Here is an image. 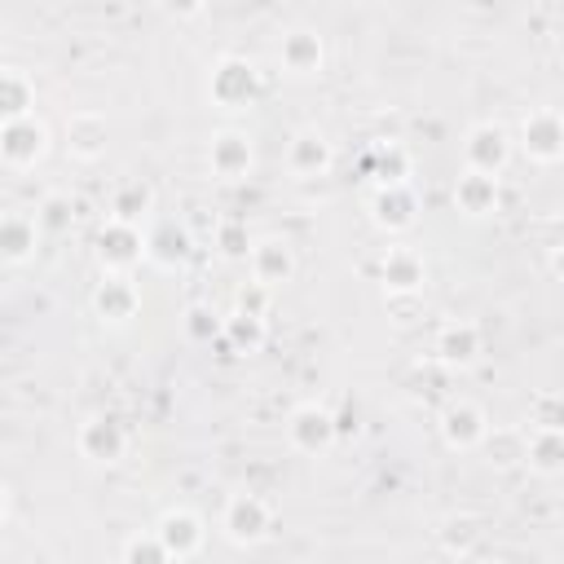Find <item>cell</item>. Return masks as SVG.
Listing matches in <instances>:
<instances>
[{"instance_id":"6da1fadb","label":"cell","mask_w":564,"mask_h":564,"mask_svg":"<svg viewBox=\"0 0 564 564\" xmlns=\"http://www.w3.org/2000/svg\"><path fill=\"white\" fill-rule=\"evenodd\" d=\"M260 70H256V62H247V57H220L216 66H212V79H207V97L220 106V110H247V106H256V97H260Z\"/></svg>"},{"instance_id":"7a4b0ae2","label":"cell","mask_w":564,"mask_h":564,"mask_svg":"<svg viewBox=\"0 0 564 564\" xmlns=\"http://www.w3.org/2000/svg\"><path fill=\"white\" fill-rule=\"evenodd\" d=\"M128 445H132V436H128V427H123L119 414H88V419L79 423V432H75L79 458H88V463H97V467L123 463Z\"/></svg>"},{"instance_id":"3957f363","label":"cell","mask_w":564,"mask_h":564,"mask_svg":"<svg viewBox=\"0 0 564 564\" xmlns=\"http://www.w3.org/2000/svg\"><path fill=\"white\" fill-rule=\"evenodd\" d=\"M48 123L40 115H18V119H0V159L18 172L35 167L48 154Z\"/></svg>"},{"instance_id":"277c9868","label":"cell","mask_w":564,"mask_h":564,"mask_svg":"<svg viewBox=\"0 0 564 564\" xmlns=\"http://www.w3.org/2000/svg\"><path fill=\"white\" fill-rule=\"evenodd\" d=\"M286 441H291L295 454L317 458V454L335 449V441H339V419H335L326 405L304 401V405H295V410L286 414Z\"/></svg>"},{"instance_id":"5b68a950","label":"cell","mask_w":564,"mask_h":564,"mask_svg":"<svg viewBox=\"0 0 564 564\" xmlns=\"http://www.w3.org/2000/svg\"><path fill=\"white\" fill-rule=\"evenodd\" d=\"M269 529H273V507L260 494H251V489L234 494L225 502V511H220V533L234 546H256V542L269 538Z\"/></svg>"},{"instance_id":"8992f818","label":"cell","mask_w":564,"mask_h":564,"mask_svg":"<svg viewBox=\"0 0 564 564\" xmlns=\"http://www.w3.org/2000/svg\"><path fill=\"white\" fill-rule=\"evenodd\" d=\"M141 260H145V234H141V225L106 216V225L97 234V264H101V273H132Z\"/></svg>"},{"instance_id":"52a82bcc","label":"cell","mask_w":564,"mask_h":564,"mask_svg":"<svg viewBox=\"0 0 564 564\" xmlns=\"http://www.w3.org/2000/svg\"><path fill=\"white\" fill-rule=\"evenodd\" d=\"M520 150L533 163H560L564 159V110L555 106H538L520 119Z\"/></svg>"},{"instance_id":"ba28073f","label":"cell","mask_w":564,"mask_h":564,"mask_svg":"<svg viewBox=\"0 0 564 564\" xmlns=\"http://www.w3.org/2000/svg\"><path fill=\"white\" fill-rule=\"evenodd\" d=\"M511 132L502 128V123H494V119H480V123H471L467 128V137H463V159H467V167H476V172H494V176H502V167L511 163Z\"/></svg>"},{"instance_id":"9c48e42d","label":"cell","mask_w":564,"mask_h":564,"mask_svg":"<svg viewBox=\"0 0 564 564\" xmlns=\"http://www.w3.org/2000/svg\"><path fill=\"white\" fill-rule=\"evenodd\" d=\"M370 220L383 234H405L419 220V194L410 181H392V185H375L370 194Z\"/></svg>"},{"instance_id":"30bf717a","label":"cell","mask_w":564,"mask_h":564,"mask_svg":"<svg viewBox=\"0 0 564 564\" xmlns=\"http://www.w3.org/2000/svg\"><path fill=\"white\" fill-rule=\"evenodd\" d=\"M141 308V286L128 273H101V282L93 286V313L110 326H128Z\"/></svg>"},{"instance_id":"8fae6325","label":"cell","mask_w":564,"mask_h":564,"mask_svg":"<svg viewBox=\"0 0 564 564\" xmlns=\"http://www.w3.org/2000/svg\"><path fill=\"white\" fill-rule=\"evenodd\" d=\"M480 348H485L480 326H476V322H467V317L445 322V326L436 330V339H432V357H436L445 370H467V366H476Z\"/></svg>"},{"instance_id":"7c38bea8","label":"cell","mask_w":564,"mask_h":564,"mask_svg":"<svg viewBox=\"0 0 564 564\" xmlns=\"http://www.w3.org/2000/svg\"><path fill=\"white\" fill-rule=\"evenodd\" d=\"M485 432H489V419H485V410L476 401H463L458 397V401H449L441 410V441L449 449H458V454L480 449L485 445Z\"/></svg>"},{"instance_id":"4fadbf2b","label":"cell","mask_w":564,"mask_h":564,"mask_svg":"<svg viewBox=\"0 0 564 564\" xmlns=\"http://www.w3.org/2000/svg\"><path fill=\"white\" fill-rule=\"evenodd\" d=\"M154 529H159V538H163V546H167L172 560H194V555L203 551V542H207V524H203V516L189 511V507L163 511Z\"/></svg>"},{"instance_id":"5bb4252c","label":"cell","mask_w":564,"mask_h":564,"mask_svg":"<svg viewBox=\"0 0 564 564\" xmlns=\"http://www.w3.org/2000/svg\"><path fill=\"white\" fill-rule=\"evenodd\" d=\"M207 163H212V172H216L220 181H242V176L256 167V145H251L247 132L220 128V132L212 137V145H207Z\"/></svg>"},{"instance_id":"9a60e30c","label":"cell","mask_w":564,"mask_h":564,"mask_svg":"<svg viewBox=\"0 0 564 564\" xmlns=\"http://www.w3.org/2000/svg\"><path fill=\"white\" fill-rule=\"evenodd\" d=\"M247 269H251L256 282L282 286V282L295 278V247H291L286 238H278V234L256 238V247H251V256H247Z\"/></svg>"},{"instance_id":"2e32d148","label":"cell","mask_w":564,"mask_h":564,"mask_svg":"<svg viewBox=\"0 0 564 564\" xmlns=\"http://www.w3.org/2000/svg\"><path fill=\"white\" fill-rule=\"evenodd\" d=\"M427 282V264L414 247H388L379 256V286L388 295H414Z\"/></svg>"},{"instance_id":"e0dca14e","label":"cell","mask_w":564,"mask_h":564,"mask_svg":"<svg viewBox=\"0 0 564 564\" xmlns=\"http://www.w3.org/2000/svg\"><path fill=\"white\" fill-rule=\"evenodd\" d=\"M498 198H502V185L494 172H476V167H463L458 181H454V207L471 220L498 212Z\"/></svg>"},{"instance_id":"ac0fdd59","label":"cell","mask_w":564,"mask_h":564,"mask_svg":"<svg viewBox=\"0 0 564 564\" xmlns=\"http://www.w3.org/2000/svg\"><path fill=\"white\" fill-rule=\"evenodd\" d=\"M330 163H335V145H330L317 128H304V132L291 137V145H286V167H291L295 176H326Z\"/></svg>"},{"instance_id":"d6986e66","label":"cell","mask_w":564,"mask_h":564,"mask_svg":"<svg viewBox=\"0 0 564 564\" xmlns=\"http://www.w3.org/2000/svg\"><path fill=\"white\" fill-rule=\"evenodd\" d=\"M524 463L538 476H560L564 471V423H533L524 441Z\"/></svg>"},{"instance_id":"ffe728a7","label":"cell","mask_w":564,"mask_h":564,"mask_svg":"<svg viewBox=\"0 0 564 564\" xmlns=\"http://www.w3.org/2000/svg\"><path fill=\"white\" fill-rule=\"evenodd\" d=\"M106 137H110V128H106V115H97V110H75L66 119V150L84 163L106 154Z\"/></svg>"},{"instance_id":"44dd1931","label":"cell","mask_w":564,"mask_h":564,"mask_svg":"<svg viewBox=\"0 0 564 564\" xmlns=\"http://www.w3.org/2000/svg\"><path fill=\"white\" fill-rule=\"evenodd\" d=\"M278 62L291 70V75H317L322 62H326V44L317 31H286L282 44H278Z\"/></svg>"},{"instance_id":"7402d4cb","label":"cell","mask_w":564,"mask_h":564,"mask_svg":"<svg viewBox=\"0 0 564 564\" xmlns=\"http://www.w3.org/2000/svg\"><path fill=\"white\" fill-rule=\"evenodd\" d=\"M35 242H40V216L9 212L0 220V256H4V264H26L35 256Z\"/></svg>"},{"instance_id":"603a6c76","label":"cell","mask_w":564,"mask_h":564,"mask_svg":"<svg viewBox=\"0 0 564 564\" xmlns=\"http://www.w3.org/2000/svg\"><path fill=\"white\" fill-rule=\"evenodd\" d=\"M145 260L159 264V269H181L189 260V234L181 225H172V220L154 225L145 234Z\"/></svg>"},{"instance_id":"cb8c5ba5","label":"cell","mask_w":564,"mask_h":564,"mask_svg":"<svg viewBox=\"0 0 564 564\" xmlns=\"http://www.w3.org/2000/svg\"><path fill=\"white\" fill-rule=\"evenodd\" d=\"M150 212H154V185H150V181L128 176V181L115 185V194H110V216H115V220L141 225Z\"/></svg>"},{"instance_id":"d4e9b609","label":"cell","mask_w":564,"mask_h":564,"mask_svg":"<svg viewBox=\"0 0 564 564\" xmlns=\"http://www.w3.org/2000/svg\"><path fill=\"white\" fill-rule=\"evenodd\" d=\"M18 115H35V79L22 66H4L0 70V119H18Z\"/></svg>"},{"instance_id":"484cf974","label":"cell","mask_w":564,"mask_h":564,"mask_svg":"<svg viewBox=\"0 0 564 564\" xmlns=\"http://www.w3.org/2000/svg\"><path fill=\"white\" fill-rule=\"evenodd\" d=\"M366 167H370L375 185H392V181H410V172H414V159H410V150H405L401 141H379V145L370 150Z\"/></svg>"},{"instance_id":"4316f807","label":"cell","mask_w":564,"mask_h":564,"mask_svg":"<svg viewBox=\"0 0 564 564\" xmlns=\"http://www.w3.org/2000/svg\"><path fill=\"white\" fill-rule=\"evenodd\" d=\"M234 352H260L264 339H269V326H264V313H247V308H234L225 317V335H220Z\"/></svg>"},{"instance_id":"83f0119b","label":"cell","mask_w":564,"mask_h":564,"mask_svg":"<svg viewBox=\"0 0 564 564\" xmlns=\"http://www.w3.org/2000/svg\"><path fill=\"white\" fill-rule=\"evenodd\" d=\"M524 441H529L524 427H489L480 449L489 454L494 467H516V463H524Z\"/></svg>"},{"instance_id":"f1b7e54d","label":"cell","mask_w":564,"mask_h":564,"mask_svg":"<svg viewBox=\"0 0 564 564\" xmlns=\"http://www.w3.org/2000/svg\"><path fill=\"white\" fill-rule=\"evenodd\" d=\"M480 524L471 520V516H454V520H445V529H441V546L449 551V555H471L476 546H480Z\"/></svg>"},{"instance_id":"f546056e","label":"cell","mask_w":564,"mask_h":564,"mask_svg":"<svg viewBox=\"0 0 564 564\" xmlns=\"http://www.w3.org/2000/svg\"><path fill=\"white\" fill-rule=\"evenodd\" d=\"M119 560H123V564H163V560H172V555H167L159 529H150V533H132V538L119 546Z\"/></svg>"},{"instance_id":"4dcf8cb0","label":"cell","mask_w":564,"mask_h":564,"mask_svg":"<svg viewBox=\"0 0 564 564\" xmlns=\"http://www.w3.org/2000/svg\"><path fill=\"white\" fill-rule=\"evenodd\" d=\"M216 247H220L225 260H247L251 247H256V238L247 234L242 220H220V225H216Z\"/></svg>"},{"instance_id":"1f68e13d","label":"cell","mask_w":564,"mask_h":564,"mask_svg":"<svg viewBox=\"0 0 564 564\" xmlns=\"http://www.w3.org/2000/svg\"><path fill=\"white\" fill-rule=\"evenodd\" d=\"M185 335L194 339V344H212V339H220L225 335V317L216 313V308H189L185 313Z\"/></svg>"},{"instance_id":"d6a6232c","label":"cell","mask_w":564,"mask_h":564,"mask_svg":"<svg viewBox=\"0 0 564 564\" xmlns=\"http://www.w3.org/2000/svg\"><path fill=\"white\" fill-rule=\"evenodd\" d=\"M40 229H53V234H62V229H70V220H75V203L66 198V194H48L44 203H40Z\"/></svg>"},{"instance_id":"836d02e7","label":"cell","mask_w":564,"mask_h":564,"mask_svg":"<svg viewBox=\"0 0 564 564\" xmlns=\"http://www.w3.org/2000/svg\"><path fill=\"white\" fill-rule=\"evenodd\" d=\"M269 300H273V286H264V282H247V286H238V295H234V308H247V313H269Z\"/></svg>"},{"instance_id":"e575fe53","label":"cell","mask_w":564,"mask_h":564,"mask_svg":"<svg viewBox=\"0 0 564 564\" xmlns=\"http://www.w3.org/2000/svg\"><path fill=\"white\" fill-rule=\"evenodd\" d=\"M163 9L176 13V18H198L207 9V0H163Z\"/></svg>"},{"instance_id":"d590c367","label":"cell","mask_w":564,"mask_h":564,"mask_svg":"<svg viewBox=\"0 0 564 564\" xmlns=\"http://www.w3.org/2000/svg\"><path fill=\"white\" fill-rule=\"evenodd\" d=\"M551 269H555V278H564V247H555V256H551Z\"/></svg>"}]
</instances>
